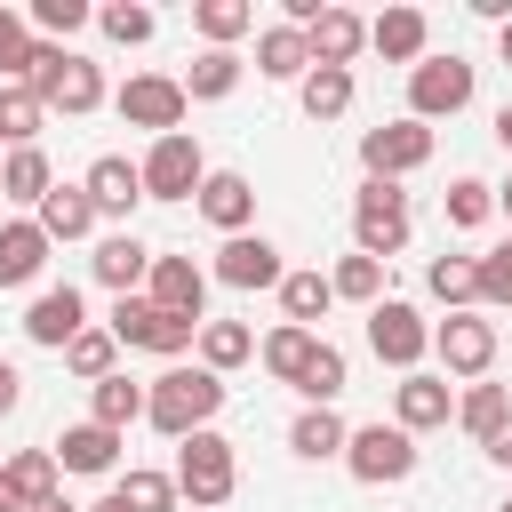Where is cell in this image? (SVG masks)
Returning a JSON list of instances; mask_svg holds the SVG:
<instances>
[{
  "mask_svg": "<svg viewBox=\"0 0 512 512\" xmlns=\"http://www.w3.org/2000/svg\"><path fill=\"white\" fill-rule=\"evenodd\" d=\"M480 456H488V464H504V472H512V416H504V424H496V432H488V440H480Z\"/></svg>",
  "mask_w": 512,
  "mask_h": 512,
  "instance_id": "48",
  "label": "cell"
},
{
  "mask_svg": "<svg viewBox=\"0 0 512 512\" xmlns=\"http://www.w3.org/2000/svg\"><path fill=\"white\" fill-rule=\"evenodd\" d=\"M80 192L96 200V216H136V200H144V176H136V160L128 152H96L88 160V176H80Z\"/></svg>",
  "mask_w": 512,
  "mask_h": 512,
  "instance_id": "17",
  "label": "cell"
},
{
  "mask_svg": "<svg viewBox=\"0 0 512 512\" xmlns=\"http://www.w3.org/2000/svg\"><path fill=\"white\" fill-rule=\"evenodd\" d=\"M344 376H352V360L320 336V352H312V368L296 376V392H304V408H336V392H344Z\"/></svg>",
  "mask_w": 512,
  "mask_h": 512,
  "instance_id": "42",
  "label": "cell"
},
{
  "mask_svg": "<svg viewBox=\"0 0 512 512\" xmlns=\"http://www.w3.org/2000/svg\"><path fill=\"white\" fill-rule=\"evenodd\" d=\"M24 88L48 104V112H64V120H80V112H96L104 104V64L96 56H80V48H56V40H32V64H24Z\"/></svg>",
  "mask_w": 512,
  "mask_h": 512,
  "instance_id": "2",
  "label": "cell"
},
{
  "mask_svg": "<svg viewBox=\"0 0 512 512\" xmlns=\"http://www.w3.org/2000/svg\"><path fill=\"white\" fill-rule=\"evenodd\" d=\"M472 96H480V64H464L456 48L408 64V120H424V128H432V120H456Z\"/></svg>",
  "mask_w": 512,
  "mask_h": 512,
  "instance_id": "3",
  "label": "cell"
},
{
  "mask_svg": "<svg viewBox=\"0 0 512 512\" xmlns=\"http://www.w3.org/2000/svg\"><path fill=\"white\" fill-rule=\"evenodd\" d=\"M0 512H16V504H8V480H0Z\"/></svg>",
  "mask_w": 512,
  "mask_h": 512,
  "instance_id": "55",
  "label": "cell"
},
{
  "mask_svg": "<svg viewBox=\"0 0 512 512\" xmlns=\"http://www.w3.org/2000/svg\"><path fill=\"white\" fill-rule=\"evenodd\" d=\"M144 304H160V312H176V320H208V272H200L192 256H160V248H152Z\"/></svg>",
  "mask_w": 512,
  "mask_h": 512,
  "instance_id": "13",
  "label": "cell"
},
{
  "mask_svg": "<svg viewBox=\"0 0 512 512\" xmlns=\"http://www.w3.org/2000/svg\"><path fill=\"white\" fill-rule=\"evenodd\" d=\"M496 208H504V224H512V184H496Z\"/></svg>",
  "mask_w": 512,
  "mask_h": 512,
  "instance_id": "53",
  "label": "cell"
},
{
  "mask_svg": "<svg viewBox=\"0 0 512 512\" xmlns=\"http://www.w3.org/2000/svg\"><path fill=\"white\" fill-rule=\"evenodd\" d=\"M424 160H432V128H424V120H384V128L360 136V168H368L376 184H400V176H416Z\"/></svg>",
  "mask_w": 512,
  "mask_h": 512,
  "instance_id": "11",
  "label": "cell"
},
{
  "mask_svg": "<svg viewBox=\"0 0 512 512\" xmlns=\"http://www.w3.org/2000/svg\"><path fill=\"white\" fill-rule=\"evenodd\" d=\"M24 24H32V40L72 48V32H80V24H96V8H88V0H32V8H24Z\"/></svg>",
  "mask_w": 512,
  "mask_h": 512,
  "instance_id": "39",
  "label": "cell"
},
{
  "mask_svg": "<svg viewBox=\"0 0 512 512\" xmlns=\"http://www.w3.org/2000/svg\"><path fill=\"white\" fill-rule=\"evenodd\" d=\"M448 416H456L448 376H424V368H416V376H400V384H392V424H400L408 440H416V432H432V424H448Z\"/></svg>",
  "mask_w": 512,
  "mask_h": 512,
  "instance_id": "18",
  "label": "cell"
},
{
  "mask_svg": "<svg viewBox=\"0 0 512 512\" xmlns=\"http://www.w3.org/2000/svg\"><path fill=\"white\" fill-rule=\"evenodd\" d=\"M88 272L112 288V296H144V272H152V248L136 240V232H104L96 240V256H88Z\"/></svg>",
  "mask_w": 512,
  "mask_h": 512,
  "instance_id": "21",
  "label": "cell"
},
{
  "mask_svg": "<svg viewBox=\"0 0 512 512\" xmlns=\"http://www.w3.org/2000/svg\"><path fill=\"white\" fill-rule=\"evenodd\" d=\"M32 224H40V232H48V248H56V240H88L104 216H96V200H88L80 184H56V192L32 208Z\"/></svg>",
  "mask_w": 512,
  "mask_h": 512,
  "instance_id": "25",
  "label": "cell"
},
{
  "mask_svg": "<svg viewBox=\"0 0 512 512\" xmlns=\"http://www.w3.org/2000/svg\"><path fill=\"white\" fill-rule=\"evenodd\" d=\"M112 104H120V120H128V128H152V136H176V128H184V112H192L184 80H168V72H128Z\"/></svg>",
  "mask_w": 512,
  "mask_h": 512,
  "instance_id": "9",
  "label": "cell"
},
{
  "mask_svg": "<svg viewBox=\"0 0 512 512\" xmlns=\"http://www.w3.org/2000/svg\"><path fill=\"white\" fill-rule=\"evenodd\" d=\"M136 416H144V384H136V376H120V368H112L104 384H88V424H104V432H128Z\"/></svg>",
  "mask_w": 512,
  "mask_h": 512,
  "instance_id": "31",
  "label": "cell"
},
{
  "mask_svg": "<svg viewBox=\"0 0 512 512\" xmlns=\"http://www.w3.org/2000/svg\"><path fill=\"white\" fill-rule=\"evenodd\" d=\"M88 512H120V504H112V496H104V504H88Z\"/></svg>",
  "mask_w": 512,
  "mask_h": 512,
  "instance_id": "54",
  "label": "cell"
},
{
  "mask_svg": "<svg viewBox=\"0 0 512 512\" xmlns=\"http://www.w3.org/2000/svg\"><path fill=\"white\" fill-rule=\"evenodd\" d=\"M368 352H376L384 368L416 376V360L432 352V328H424V312H416L408 296H384V304H368Z\"/></svg>",
  "mask_w": 512,
  "mask_h": 512,
  "instance_id": "8",
  "label": "cell"
},
{
  "mask_svg": "<svg viewBox=\"0 0 512 512\" xmlns=\"http://www.w3.org/2000/svg\"><path fill=\"white\" fill-rule=\"evenodd\" d=\"M344 440H352V424H344L336 408H304V416L288 424V448H296L304 464H328V456H344Z\"/></svg>",
  "mask_w": 512,
  "mask_h": 512,
  "instance_id": "32",
  "label": "cell"
},
{
  "mask_svg": "<svg viewBox=\"0 0 512 512\" xmlns=\"http://www.w3.org/2000/svg\"><path fill=\"white\" fill-rule=\"evenodd\" d=\"M192 32H200L208 48H232L240 32H256V8H248V0H192Z\"/></svg>",
  "mask_w": 512,
  "mask_h": 512,
  "instance_id": "36",
  "label": "cell"
},
{
  "mask_svg": "<svg viewBox=\"0 0 512 512\" xmlns=\"http://www.w3.org/2000/svg\"><path fill=\"white\" fill-rule=\"evenodd\" d=\"M216 408H224V376H208L200 360H192V368H160V376L144 384V424H152V432H168V440L208 432V424H216Z\"/></svg>",
  "mask_w": 512,
  "mask_h": 512,
  "instance_id": "1",
  "label": "cell"
},
{
  "mask_svg": "<svg viewBox=\"0 0 512 512\" xmlns=\"http://www.w3.org/2000/svg\"><path fill=\"white\" fill-rule=\"evenodd\" d=\"M40 128H48V104L24 80H0V144L24 152V144H40Z\"/></svg>",
  "mask_w": 512,
  "mask_h": 512,
  "instance_id": "33",
  "label": "cell"
},
{
  "mask_svg": "<svg viewBox=\"0 0 512 512\" xmlns=\"http://www.w3.org/2000/svg\"><path fill=\"white\" fill-rule=\"evenodd\" d=\"M296 104H304V120H344V112H352V72L312 64V72L296 80Z\"/></svg>",
  "mask_w": 512,
  "mask_h": 512,
  "instance_id": "34",
  "label": "cell"
},
{
  "mask_svg": "<svg viewBox=\"0 0 512 512\" xmlns=\"http://www.w3.org/2000/svg\"><path fill=\"white\" fill-rule=\"evenodd\" d=\"M256 72H264V80H304V72H312L304 32H296V24H264V32H256Z\"/></svg>",
  "mask_w": 512,
  "mask_h": 512,
  "instance_id": "28",
  "label": "cell"
},
{
  "mask_svg": "<svg viewBox=\"0 0 512 512\" xmlns=\"http://www.w3.org/2000/svg\"><path fill=\"white\" fill-rule=\"evenodd\" d=\"M504 416H512V392H504V384H472V392L456 400V424H464L472 440H488Z\"/></svg>",
  "mask_w": 512,
  "mask_h": 512,
  "instance_id": "45",
  "label": "cell"
},
{
  "mask_svg": "<svg viewBox=\"0 0 512 512\" xmlns=\"http://www.w3.org/2000/svg\"><path fill=\"white\" fill-rule=\"evenodd\" d=\"M344 472L360 480V488H400L408 472H416V440L400 432V424H352V440H344Z\"/></svg>",
  "mask_w": 512,
  "mask_h": 512,
  "instance_id": "7",
  "label": "cell"
},
{
  "mask_svg": "<svg viewBox=\"0 0 512 512\" xmlns=\"http://www.w3.org/2000/svg\"><path fill=\"white\" fill-rule=\"evenodd\" d=\"M24 408V376H16V360H0V416H16Z\"/></svg>",
  "mask_w": 512,
  "mask_h": 512,
  "instance_id": "49",
  "label": "cell"
},
{
  "mask_svg": "<svg viewBox=\"0 0 512 512\" xmlns=\"http://www.w3.org/2000/svg\"><path fill=\"white\" fill-rule=\"evenodd\" d=\"M240 72H248L240 48H200L192 72H184V96H192V104H224V96L240 88Z\"/></svg>",
  "mask_w": 512,
  "mask_h": 512,
  "instance_id": "29",
  "label": "cell"
},
{
  "mask_svg": "<svg viewBox=\"0 0 512 512\" xmlns=\"http://www.w3.org/2000/svg\"><path fill=\"white\" fill-rule=\"evenodd\" d=\"M192 352H200L208 376H232L240 360H256V328L248 320H200V344Z\"/></svg>",
  "mask_w": 512,
  "mask_h": 512,
  "instance_id": "27",
  "label": "cell"
},
{
  "mask_svg": "<svg viewBox=\"0 0 512 512\" xmlns=\"http://www.w3.org/2000/svg\"><path fill=\"white\" fill-rule=\"evenodd\" d=\"M56 192V168H48V152L40 144H24V152H0V200H16V208H40Z\"/></svg>",
  "mask_w": 512,
  "mask_h": 512,
  "instance_id": "26",
  "label": "cell"
},
{
  "mask_svg": "<svg viewBox=\"0 0 512 512\" xmlns=\"http://www.w3.org/2000/svg\"><path fill=\"white\" fill-rule=\"evenodd\" d=\"M328 288H336V304H384V264L376 256H336V272H328Z\"/></svg>",
  "mask_w": 512,
  "mask_h": 512,
  "instance_id": "41",
  "label": "cell"
},
{
  "mask_svg": "<svg viewBox=\"0 0 512 512\" xmlns=\"http://www.w3.org/2000/svg\"><path fill=\"white\" fill-rule=\"evenodd\" d=\"M176 496H192V504H224L232 488H240V456H232V440L208 424V432H192V440H176Z\"/></svg>",
  "mask_w": 512,
  "mask_h": 512,
  "instance_id": "5",
  "label": "cell"
},
{
  "mask_svg": "<svg viewBox=\"0 0 512 512\" xmlns=\"http://www.w3.org/2000/svg\"><path fill=\"white\" fill-rule=\"evenodd\" d=\"M408 224H416V216H408V192H400V184H376V176H368V184L352 192V248H360V256L392 264V256L408 248Z\"/></svg>",
  "mask_w": 512,
  "mask_h": 512,
  "instance_id": "4",
  "label": "cell"
},
{
  "mask_svg": "<svg viewBox=\"0 0 512 512\" xmlns=\"http://www.w3.org/2000/svg\"><path fill=\"white\" fill-rule=\"evenodd\" d=\"M136 176H144V200H192L200 192V176H208V160H200V136H152V152L136 160Z\"/></svg>",
  "mask_w": 512,
  "mask_h": 512,
  "instance_id": "10",
  "label": "cell"
},
{
  "mask_svg": "<svg viewBox=\"0 0 512 512\" xmlns=\"http://www.w3.org/2000/svg\"><path fill=\"white\" fill-rule=\"evenodd\" d=\"M0 480H8V504H16V512H32V504H48V496H64V472H56V448H16V456L0 464Z\"/></svg>",
  "mask_w": 512,
  "mask_h": 512,
  "instance_id": "23",
  "label": "cell"
},
{
  "mask_svg": "<svg viewBox=\"0 0 512 512\" xmlns=\"http://www.w3.org/2000/svg\"><path fill=\"white\" fill-rule=\"evenodd\" d=\"M328 304H336L328 272H288V280H280V312H288V328H312V336H320Z\"/></svg>",
  "mask_w": 512,
  "mask_h": 512,
  "instance_id": "35",
  "label": "cell"
},
{
  "mask_svg": "<svg viewBox=\"0 0 512 512\" xmlns=\"http://www.w3.org/2000/svg\"><path fill=\"white\" fill-rule=\"evenodd\" d=\"M424 288H432L448 312H472V256H432V264H424Z\"/></svg>",
  "mask_w": 512,
  "mask_h": 512,
  "instance_id": "46",
  "label": "cell"
},
{
  "mask_svg": "<svg viewBox=\"0 0 512 512\" xmlns=\"http://www.w3.org/2000/svg\"><path fill=\"white\" fill-rule=\"evenodd\" d=\"M112 504H120V512H176V480H168V472L128 464V472L112 480Z\"/></svg>",
  "mask_w": 512,
  "mask_h": 512,
  "instance_id": "38",
  "label": "cell"
},
{
  "mask_svg": "<svg viewBox=\"0 0 512 512\" xmlns=\"http://www.w3.org/2000/svg\"><path fill=\"white\" fill-rule=\"evenodd\" d=\"M496 144H504V152H512V104H504V112H496Z\"/></svg>",
  "mask_w": 512,
  "mask_h": 512,
  "instance_id": "51",
  "label": "cell"
},
{
  "mask_svg": "<svg viewBox=\"0 0 512 512\" xmlns=\"http://www.w3.org/2000/svg\"><path fill=\"white\" fill-rule=\"evenodd\" d=\"M64 368H72L80 384H104V376L120 368V344H112V328H96V320H88V328L64 344Z\"/></svg>",
  "mask_w": 512,
  "mask_h": 512,
  "instance_id": "37",
  "label": "cell"
},
{
  "mask_svg": "<svg viewBox=\"0 0 512 512\" xmlns=\"http://www.w3.org/2000/svg\"><path fill=\"white\" fill-rule=\"evenodd\" d=\"M32 512H80V504H64V496H48V504H32Z\"/></svg>",
  "mask_w": 512,
  "mask_h": 512,
  "instance_id": "52",
  "label": "cell"
},
{
  "mask_svg": "<svg viewBox=\"0 0 512 512\" xmlns=\"http://www.w3.org/2000/svg\"><path fill=\"white\" fill-rule=\"evenodd\" d=\"M96 32H104L112 48H144V40L160 32V16H152L144 0H104V8H96Z\"/></svg>",
  "mask_w": 512,
  "mask_h": 512,
  "instance_id": "40",
  "label": "cell"
},
{
  "mask_svg": "<svg viewBox=\"0 0 512 512\" xmlns=\"http://www.w3.org/2000/svg\"><path fill=\"white\" fill-rule=\"evenodd\" d=\"M312 352H320V336H312V328H288V320L256 344V360H264V376H272V384H296V376L312 368Z\"/></svg>",
  "mask_w": 512,
  "mask_h": 512,
  "instance_id": "30",
  "label": "cell"
},
{
  "mask_svg": "<svg viewBox=\"0 0 512 512\" xmlns=\"http://www.w3.org/2000/svg\"><path fill=\"white\" fill-rule=\"evenodd\" d=\"M368 48H376L384 64H424V56H432L424 8H384V16H368Z\"/></svg>",
  "mask_w": 512,
  "mask_h": 512,
  "instance_id": "20",
  "label": "cell"
},
{
  "mask_svg": "<svg viewBox=\"0 0 512 512\" xmlns=\"http://www.w3.org/2000/svg\"><path fill=\"white\" fill-rule=\"evenodd\" d=\"M216 280H224V288H240V296H256V288H280V280H288V264H280V248H272L264 232H240V240H224V248H216Z\"/></svg>",
  "mask_w": 512,
  "mask_h": 512,
  "instance_id": "15",
  "label": "cell"
},
{
  "mask_svg": "<svg viewBox=\"0 0 512 512\" xmlns=\"http://www.w3.org/2000/svg\"><path fill=\"white\" fill-rule=\"evenodd\" d=\"M192 208H200L224 240H240V232L256 224V184H248L240 168H208V176H200V192H192Z\"/></svg>",
  "mask_w": 512,
  "mask_h": 512,
  "instance_id": "14",
  "label": "cell"
},
{
  "mask_svg": "<svg viewBox=\"0 0 512 512\" xmlns=\"http://www.w3.org/2000/svg\"><path fill=\"white\" fill-rule=\"evenodd\" d=\"M48 272V232L32 216H8L0 224V288H32Z\"/></svg>",
  "mask_w": 512,
  "mask_h": 512,
  "instance_id": "24",
  "label": "cell"
},
{
  "mask_svg": "<svg viewBox=\"0 0 512 512\" xmlns=\"http://www.w3.org/2000/svg\"><path fill=\"white\" fill-rule=\"evenodd\" d=\"M432 352H440L448 376H472V384H480V376L496 368V320H488V312H448V320L432 328Z\"/></svg>",
  "mask_w": 512,
  "mask_h": 512,
  "instance_id": "12",
  "label": "cell"
},
{
  "mask_svg": "<svg viewBox=\"0 0 512 512\" xmlns=\"http://www.w3.org/2000/svg\"><path fill=\"white\" fill-rule=\"evenodd\" d=\"M496 64H512V16L496 24Z\"/></svg>",
  "mask_w": 512,
  "mask_h": 512,
  "instance_id": "50",
  "label": "cell"
},
{
  "mask_svg": "<svg viewBox=\"0 0 512 512\" xmlns=\"http://www.w3.org/2000/svg\"><path fill=\"white\" fill-rule=\"evenodd\" d=\"M104 328H112V344H128V352H160V360H184V352L200 344V320H176V312H160V304H144V296H120Z\"/></svg>",
  "mask_w": 512,
  "mask_h": 512,
  "instance_id": "6",
  "label": "cell"
},
{
  "mask_svg": "<svg viewBox=\"0 0 512 512\" xmlns=\"http://www.w3.org/2000/svg\"><path fill=\"white\" fill-rule=\"evenodd\" d=\"M120 440L128 432H104V424H64V440H48L56 448V472H120Z\"/></svg>",
  "mask_w": 512,
  "mask_h": 512,
  "instance_id": "22",
  "label": "cell"
},
{
  "mask_svg": "<svg viewBox=\"0 0 512 512\" xmlns=\"http://www.w3.org/2000/svg\"><path fill=\"white\" fill-rule=\"evenodd\" d=\"M304 48H312V64H336V72H352V56L368 48V16H352V8H320L312 16V32H304Z\"/></svg>",
  "mask_w": 512,
  "mask_h": 512,
  "instance_id": "19",
  "label": "cell"
},
{
  "mask_svg": "<svg viewBox=\"0 0 512 512\" xmlns=\"http://www.w3.org/2000/svg\"><path fill=\"white\" fill-rule=\"evenodd\" d=\"M472 304L512 312V240H504V248H488V256H472Z\"/></svg>",
  "mask_w": 512,
  "mask_h": 512,
  "instance_id": "44",
  "label": "cell"
},
{
  "mask_svg": "<svg viewBox=\"0 0 512 512\" xmlns=\"http://www.w3.org/2000/svg\"><path fill=\"white\" fill-rule=\"evenodd\" d=\"M440 208H448V224H456V232H480V224L496 216V184H480V176H456V184L440 192Z\"/></svg>",
  "mask_w": 512,
  "mask_h": 512,
  "instance_id": "43",
  "label": "cell"
},
{
  "mask_svg": "<svg viewBox=\"0 0 512 512\" xmlns=\"http://www.w3.org/2000/svg\"><path fill=\"white\" fill-rule=\"evenodd\" d=\"M24 64H32V24L24 8H0V80H24Z\"/></svg>",
  "mask_w": 512,
  "mask_h": 512,
  "instance_id": "47",
  "label": "cell"
},
{
  "mask_svg": "<svg viewBox=\"0 0 512 512\" xmlns=\"http://www.w3.org/2000/svg\"><path fill=\"white\" fill-rule=\"evenodd\" d=\"M504 512H512V496H504Z\"/></svg>",
  "mask_w": 512,
  "mask_h": 512,
  "instance_id": "56",
  "label": "cell"
},
{
  "mask_svg": "<svg viewBox=\"0 0 512 512\" xmlns=\"http://www.w3.org/2000/svg\"><path fill=\"white\" fill-rule=\"evenodd\" d=\"M80 328H88V304H80V288H72V280H64V288H40V296L24 304V336H32L40 352H64Z\"/></svg>",
  "mask_w": 512,
  "mask_h": 512,
  "instance_id": "16",
  "label": "cell"
}]
</instances>
